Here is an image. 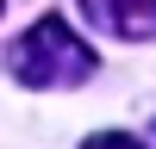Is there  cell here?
<instances>
[{
    "label": "cell",
    "instance_id": "obj_1",
    "mask_svg": "<svg viewBox=\"0 0 156 149\" xmlns=\"http://www.w3.org/2000/svg\"><path fill=\"white\" fill-rule=\"evenodd\" d=\"M94 68H100L94 44L56 12L31 19V31H19L6 44V74L19 87H44V93L50 87H81V81H94Z\"/></svg>",
    "mask_w": 156,
    "mask_h": 149
},
{
    "label": "cell",
    "instance_id": "obj_2",
    "mask_svg": "<svg viewBox=\"0 0 156 149\" xmlns=\"http://www.w3.org/2000/svg\"><path fill=\"white\" fill-rule=\"evenodd\" d=\"M81 19L106 37L125 44H150L156 37V0H81Z\"/></svg>",
    "mask_w": 156,
    "mask_h": 149
},
{
    "label": "cell",
    "instance_id": "obj_3",
    "mask_svg": "<svg viewBox=\"0 0 156 149\" xmlns=\"http://www.w3.org/2000/svg\"><path fill=\"white\" fill-rule=\"evenodd\" d=\"M81 149H144L137 137H125V131H100V137H87Z\"/></svg>",
    "mask_w": 156,
    "mask_h": 149
},
{
    "label": "cell",
    "instance_id": "obj_4",
    "mask_svg": "<svg viewBox=\"0 0 156 149\" xmlns=\"http://www.w3.org/2000/svg\"><path fill=\"white\" fill-rule=\"evenodd\" d=\"M0 6H6V0H0Z\"/></svg>",
    "mask_w": 156,
    "mask_h": 149
}]
</instances>
